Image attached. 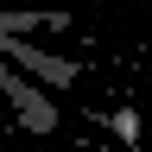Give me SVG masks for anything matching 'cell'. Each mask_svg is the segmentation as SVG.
<instances>
[{
	"label": "cell",
	"mask_w": 152,
	"mask_h": 152,
	"mask_svg": "<svg viewBox=\"0 0 152 152\" xmlns=\"http://www.w3.org/2000/svg\"><path fill=\"white\" fill-rule=\"evenodd\" d=\"M0 51H7L19 70H32L38 83H51V89H70L76 76H83V70L70 64V57H57L51 45H26V32H0Z\"/></svg>",
	"instance_id": "7a4b0ae2"
},
{
	"label": "cell",
	"mask_w": 152,
	"mask_h": 152,
	"mask_svg": "<svg viewBox=\"0 0 152 152\" xmlns=\"http://www.w3.org/2000/svg\"><path fill=\"white\" fill-rule=\"evenodd\" d=\"M0 32H70V13H26V7H0Z\"/></svg>",
	"instance_id": "3957f363"
},
{
	"label": "cell",
	"mask_w": 152,
	"mask_h": 152,
	"mask_svg": "<svg viewBox=\"0 0 152 152\" xmlns=\"http://www.w3.org/2000/svg\"><path fill=\"white\" fill-rule=\"evenodd\" d=\"M7 7H19V0H7Z\"/></svg>",
	"instance_id": "277c9868"
},
{
	"label": "cell",
	"mask_w": 152,
	"mask_h": 152,
	"mask_svg": "<svg viewBox=\"0 0 152 152\" xmlns=\"http://www.w3.org/2000/svg\"><path fill=\"white\" fill-rule=\"evenodd\" d=\"M0 95H7V102L19 108V121H26V127H38V133H45V127H57V102H51V83L38 89V83H32V70H19L13 57H7V70H0Z\"/></svg>",
	"instance_id": "6da1fadb"
}]
</instances>
